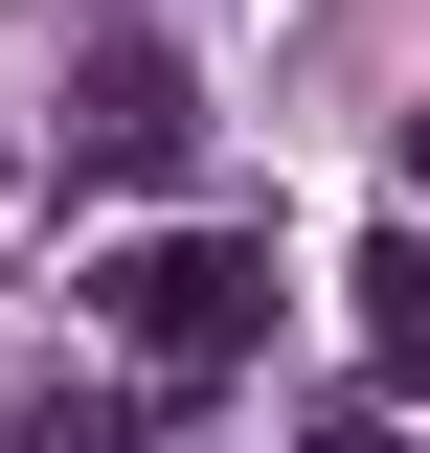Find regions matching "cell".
Wrapping results in <instances>:
<instances>
[{
  "instance_id": "obj_3",
  "label": "cell",
  "mask_w": 430,
  "mask_h": 453,
  "mask_svg": "<svg viewBox=\"0 0 430 453\" xmlns=\"http://www.w3.org/2000/svg\"><path fill=\"white\" fill-rule=\"evenodd\" d=\"M363 386L430 408V226H385V250H363Z\"/></svg>"
},
{
  "instance_id": "obj_5",
  "label": "cell",
  "mask_w": 430,
  "mask_h": 453,
  "mask_svg": "<svg viewBox=\"0 0 430 453\" xmlns=\"http://www.w3.org/2000/svg\"><path fill=\"white\" fill-rule=\"evenodd\" d=\"M295 453H408V431H385V386H363V408H318V431H295Z\"/></svg>"
},
{
  "instance_id": "obj_4",
  "label": "cell",
  "mask_w": 430,
  "mask_h": 453,
  "mask_svg": "<svg viewBox=\"0 0 430 453\" xmlns=\"http://www.w3.org/2000/svg\"><path fill=\"white\" fill-rule=\"evenodd\" d=\"M0 453H159V386H23Z\"/></svg>"
},
{
  "instance_id": "obj_1",
  "label": "cell",
  "mask_w": 430,
  "mask_h": 453,
  "mask_svg": "<svg viewBox=\"0 0 430 453\" xmlns=\"http://www.w3.org/2000/svg\"><path fill=\"white\" fill-rule=\"evenodd\" d=\"M91 340H113L159 408H181V386H227V363L272 340V250H250V226H159V250H91Z\"/></svg>"
},
{
  "instance_id": "obj_6",
  "label": "cell",
  "mask_w": 430,
  "mask_h": 453,
  "mask_svg": "<svg viewBox=\"0 0 430 453\" xmlns=\"http://www.w3.org/2000/svg\"><path fill=\"white\" fill-rule=\"evenodd\" d=\"M408 226H430V113H408Z\"/></svg>"
},
{
  "instance_id": "obj_2",
  "label": "cell",
  "mask_w": 430,
  "mask_h": 453,
  "mask_svg": "<svg viewBox=\"0 0 430 453\" xmlns=\"http://www.w3.org/2000/svg\"><path fill=\"white\" fill-rule=\"evenodd\" d=\"M68 159H91V181H204V68H181V46H91Z\"/></svg>"
},
{
  "instance_id": "obj_7",
  "label": "cell",
  "mask_w": 430,
  "mask_h": 453,
  "mask_svg": "<svg viewBox=\"0 0 430 453\" xmlns=\"http://www.w3.org/2000/svg\"><path fill=\"white\" fill-rule=\"evenodd\" d=\"M0 204H23V159H0Z\"/></svg>"
}]
</instances>
